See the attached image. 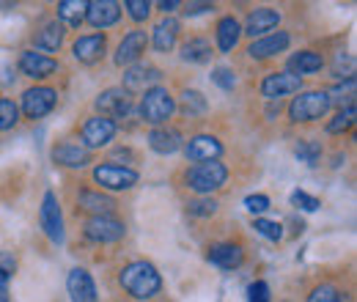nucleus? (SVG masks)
Listing matches in <instances>:
<instances>
[{"instance_id": "f3484780", "label": "nucleus", "mask_w": 357, "mask_h": 302, "mask_svg": "<svg viewBox=\"0 0 357 302\" xmlns=\"http://www.w3.org/2000/svg\"><path fill=\"white\" fill-rule=\"evenodd\" d=\"M289 42H291V36H289L286 31H278V33H269L264 39L250 44V47H248V55L256 58V61H264V58H272V55L283 52V50L289 47Z\"/></svg>"}, {"instance_id": "a18cd8bd", "label": "nucleus", "mask_w": 357, "mask_h": 302, "mask_svg": "<svg viewBox=\"0 0 357 302\" xmlns=\"http://www.w3.org/2000/svg\"><path fill=\"white\" fill-rule=\"evenodd\" d=\"M0 302H8V300H6V297H3V294H0Z\"/></svg>"}, {"instance_id": "a878e982", "label": "nucleus", "mask_w": 357, "mask_h": 302, "mask_svg": "<svg viewBox=\"0 0 357 302\" xmlns=\"http://www.w3.org/2000/svg\"><path fill=\"white\" fill-rule=\"evenodd\" d=\"M239 36H242V25L234 17H223L218 22V47H220V52H231L239 42Z\"/></svg>"}, {"instance_id": "1a4fd4ad", "label": "nucleus", "mask_w": 357, "mask_h": 302, "mask_svg": "<svg viewBox=\"0 0 357 302\" xmlns=\"http://www.w3.org/2000/svg\"><path fill=\"white\" fill-rule=\"evenodd\" d=\"M124 234H127L124 222H119L113 217H91L86 222V236L93 242H102V245L119 242V239H124Z\"/></svg>"}, {"instance_id": "f704fd0d", "label": "nucleus", "mask_w": 357, "mask_h": 302, "mask_svg": "<svg viewBox=\"0 0 357 302\" xmlns=\"http://www.w3.org/2000/svg\"><path fill=\"white\" fill-rule=\"evenodd\" d=\"M253 228H256L261 236L272 239V242L283 239V225H280V222H275V220H264V217H259V220L253 222Z\"/></svg>"}, {"instance_id": "f257e3e1", "label": "nucleus", "mask_w": 357, "mask_h": 302, "mask_svg": "<svg viewBox=\"0 0 357 302\" xmlns=\"http://www.w3.org/2000/svg\"><path fill=\"white\" fill-rule=\"evenodd\" d=\"M119 280H121L124 292L130 297H135V300H151L162 289V278H160V272L149 261H132V264H127L121 269V278Z\"/></svg>"}, {"instance_id": "a211bd4d", "label": "nucleus", "mask_w": 357, "mask_h": 302, "mask_svg": "<svg viewBox=\"0 0 357 302\" xmlns=\"http://www.w3.org/2000/svg\"><path fill=\"white\" fill-rule=\"evenodd\" d=\"M105 47H107L105 33H91V36H80L72 47V52L80 63H96L105 55Z\"/></svg>"}, {"instance_id": "20e7f679", "label": "nucleus", "mask_w": 357, "mask_h": 302, "mask_svg": "<svg viewBox=\"0 0 357 302\" xmlns=\"http://www.w3.org/2000/svg\"><path fill=\"white\" fill-rule=\"evenodd\" d=\"M327 110H330V93L327 91H305V93H300L291 102L289 116H291L294 124H300V121H316V119H321Z\"/></svg>"}, {"instance_id": "f03ea898", "label": "nucleus", "mask_w": 357, "mask_h": 302, "mask_svg": "<svg viewBox=\"0 0 357 302\" xmlns=\"http://www.w3.org/2000/svg\"><path fill=\"white\" fill-rule=\"evenodd\" d=\"M225 179H228V168H225L223 163H218V160H212V163H198V165L187 168V173H184V184H187L192 192H201V195L220 190L225 184Z\"/></svg>"}, {"instance_id": "4468645a", "label": "nucleus", "mask_w": 357, "mask_h": 302, "mask_svg": "<svg viewBox=\"0 0 357 302\" xmlns=\"http://www.w3.org/2000/svg\"><path fill=\"white\" fill-rule=\"evenodd\" d=\"M303 88V80L294 77L291 72H272L264 77L261 83V93L267 99H280V96H289V93H297Z\"/></svg>"}, {"instance_id": "79ce46f5", "label": "nucleus", "mask_w": 357, "mask_h": 302, "mask_svg": "<svg viewBox=\"0 0 357 302\" xmlns=\"http://www.w3.org/2000/svg\"><path fill=\"white\" fill-rule=\"evenodd\" d=\"M248 294H250V302H269V286L264 280H256V283L248 289Z\"/></svg>"}, {"instance_id": "423d86ee", "label": "nucleus", "mask_w": 357, "mask_h": 302, "mask_svg": "<svg viewBox=\"0 0 357 302\" xmlns=\"http://www.w3.org/2000/svg\"><path fill=\"white\" fill-rule=\"evenodd\" d=\"M83 146L86 149H102V146H107L110 140H113V135H116V121H110V119H105V116H91L89 121L83 124Z\"/></svg>"}, {"instance_id": "c756f323", "label": "nucleus", "mask_w": 357, "mask_h": 302, "mask_svg": "<svg viewBox=\"0 0 357 302\" xmlns=\"http://www.w3.org/2000/svg\"><path fill=\"white\" fill-rule=\"evenodd\" d=\"M61 42H63V25H61V22L45 25V28L39 31V36H36V47L45 50V52H55V50L61 47Z\"/></svg>"}, {"instance_id": "412c9836", "label": "nucleus", "mask_w": 357, "mask_h": 302, "mask_svg": "<svg viewBox=\"0 0 357 302\" xmlns=\"http://www.w3.org/2000/svg\"><path fill=\"white\" fill-rule=\"evenodd\" d=\"M206 259L212 261L215 266H220V269H234V266H239L245 261V250L239 245H234V242H223V245L209 248Z\"/></svg>"}, {"instance_id": "2eb2a0df", "label": "nucleus", "mask_w": 357, "mask_h": 302, "mask_svg": "<svg viewBox=\"0 0 357 302\" xmlns=\"http://www.w3.org/2000/svg\"><path fill=\"white\" fill-rule=\"evenodd\" d=\"M121 17V6L116 0H93L86 8V20L93 28H110Z\"/></svg>"}, {"instance_id": "5701e85b", "label": "nucleus", "mask_w": 357, "mask_h": 302, "mask_svg": "<svg viewBox=\"0 0 357 302\" xmlns=\"http://www.w3.org/2000/svg\"><path fill=\"white\" fill-rule=\"evenodd\" d=\"M321 66H324V58L319 52H313V50H303V52L289 58V69L294 72V77L297 75H316Z\"/></svg>"}, {"instance_id": "4be33fe9", "label": "nucleus", "mask_w": 357, "mask_h": 302, "mask_svg": "<svg viewBox=\"0 0 357 302\" xmlns=\"http://www.w3.org/2000/svg\"><path fill=\"white\" fill-rule=\"evenodd\" d=\"M149 146L157 151V154H174L181 146V137L176 130H168V127H157L149 135Z\"/></svg>"}, {"instance_id": "7ed1b4c3", "label": "nucleus", "mask_w": 357, "mask_h": 302, "mask_svg": "<svg viewBox=\"0 0 357 302\" xmlns=\"http://www.w3.org/2000/svg\"><path fill=\"white\" fill-rule=\"evenodd\" d=\"M174 107H176V102H174L168 88H149L143 93V99H140V116L149 124H165L174 116Z\"/></svg>"}, {"instance_id": "9d476101", "label": "nucleus", "mask_w": 357, "mask_h": 302, "mask_svg": "<svg viewBox=\"0 0 357 302\" xmlns=\"http://www.w3.org/2000/svg\"><path fill=\"white\" fill-rule=\"evenodd\" d=\"M96 110H99V116H105L110 121L121 119L130 113V93L124 88H110V91L96 96Z\"/></svg>"}, {"instance_id": "a19ab883", "label": "nucleus", "mask_w": 357, "mask_h": 302, "mask_svg": "<svg viewBox=\"0 0 357 302\" xmlns=\"http://www.w3.org/2000/svg\"><path fill=\"white\" fill-rule=\"evenodd\" d=\"M245 206H248V212H253V215H264L269 209V198L267 195H248V198H245Z\"/></svg>"}, {"instance_id": "6ab92c4d", "label": "nucleus", "mask_w": 357, "mask_h": 302, "mask_svg": "<svg viewBox=\"0 0 357 302\" xmlns=\"http://www.w3.org/2000/svg\"><path fill=\"white\" fill-rule=\"evenodd\" d=\"M146 44H149V39H146L143 31L127 33L124 42L119 44V50H116V63H119V66H130V63H135V61L146 52Z\"/></svg>"}, {"instance_id": "0eeeda50", "label": "nucleus", "mask_w": 357, "mask_h": 302, "mask_svg": "<svg viewBox=\"0 0 357 302\" xmlns=\"http://www.w3.org/2000/svg\"><path fill=\"white\" fill-rule=\"evenodd\" d=\"M93 179L105 190H132L137 184V173L132 168H121V165H99V168H93Z\"/></svg>"}, {"instance_id": "ddd939ff", "label": "nucleus", "mask_w": 357, "mask_h": 302, "mask_svg": "<svg viewBox=\"0 0 357 302\" xmlns=\"http://www.w3.org/2000/svg\"><path fill=\"white\" fill-rule=\"evenodd\" d=\"M52 160L63 168H86L91 163L89 149L83 143H75V140H63L52 149Z\"/></svg>"}, {"instance_id": "c03bdc74", "label": "nucleus", "mask_w": 357, "mask_h": 302, "mask_svg": "<svg viewBox=\"0 0 357 302\" xmlns=\"http://www.w3.org/2000/svg\"><path fill=\"white\" fill-rule=\"evenodd\" d=\"M160 8H162V11H176L178 3L176 0H165V3H160Z\"/></svg>"}, {"instance_id": "c9c22d12", "label": "nucleus", "mask_w": 357, "mask_h": 302, "mask_svg": "<svg viewBox=\"0 0 357 302\" xmlns=\"http://www.w3.org/2000/svg\"><path fill=\"white\" fill-rule=\"evenodd\" d=\"M308 302H344V294L335 286H319V289H313Z\"/></svg>"}, {"instance_id": "aec40b11", "label": "nucleus", "mask_w": 357, "mask_h": 302, "mask_svg": "<svg viewBox=\"0 0 357 302\" xmlns=\"http://www.w3.org/2000/svg\"><path fill=\"white\" fill-rule=\"evenodd\" d=\"M280 22V14L275 8H256L250 11L248 22H245V31L242 33H250V36H264L269 31H275Z\"/></svg>"}, {"instance_id": "c85d7f7f", "label": "nucleus", "mask_w": 357, "mask_h": 302, "mask_svg": "<svg viewBox=\"0 0 357 302\" xmlns=\"http://www.w3.org/2000/svg\"><path fill=\"white\" fill-rule=\"evenodd\" d=\"M86 8H89L86 0H63V3H58V17H61L66 25L77 28V25L86 20Z\"/></svg>"}, {"instance_id": "2f4dec72", "label": "nucleus", "mask_w": 357, "mask_h": 302, "mask_svg": "<svg viewBox=\"0 0 357 302\" xmlns=\"http://www.w3.org/2000/svg\"><path fill=\"white\" fill-rule=\"evenodd\" d=\"M181 107H184V113L195 116V113H204V110H206V99H204V93H198V91H184V93H181Z\"/></svg>"}, {"instance_id": "7c9ffc66", "label": "nucleus", "mask_w": 357, "mask_h": 302, "mask_svg": "<svg viewBox=\"0 0 357 302\" xmlns=\"http://www.w3.org/2000/svg\"><path fill=\"white\" fill-rule=\"evenodd\" d=\"M20 121V107L11 99H0V132L11 130Z\"/></svg>"}, {"instance_id": "b1692460", "label": "nucleus", "mask_w": 357, "mask_h": 302, "mask_svg": "<svg viewBox=\"0 0 357 302\" xmlns=\"http://www.w3.org/2000/svg\"><path fill=\"white\" fill-rule=\"evenodd\" d=\"M80 206L89 209V212H93V217H110V212L116 209V201H113L110 195L83 190V192H80Z\"/></svg>"}, {"instance_id": "9b49d317", "label": "nucleus", "mask_w": 357, "mask_h": 302, "mask_svg": "<svg viewBox=\"0 0 357 302\" xmlns=\"http://www.w3.org/2000/svg\"><path fill=\"white\" fill-rule=\"evenodd\" d=\"M184 154H187V160H192V163H212V160H218V157L223 154V146H220V140L212 137V135H195V137H190V143L184 146Z\"/></svg>"}, {"instance_id": "f8f14e48", "label": "nucleus", "mask_w": 357, "mask_h": 302, "mask_svg": "<svg viewBox=\"0 0 357 302\" xmlns=\"http://www.w3.org/2000/svg\"><path fill=\"white\" fill-rule=\"evenodd\" d=\"M20 72L28 75V77H33V80H45V77L58 72V61L47 58V55L36 52V50H25L20 55Z\"/></svg>"}, {"instance_id": "dca6fc26", "label": "nucleus", "mask_w": 357, "mask_h": 302, "mask_svg": "<svg viewBox=\"0 0 357 302\" xmlns=\"http://www.w3.org/2000/svg\"><path fill=\"white\" fill-rule=\"evenodd\" d=\"M66 289H69V297L72 302H99L96 300V286L91 280V275L86 269H72L69 278H66Z\"/></svg>"}, {"instance_id": "e433bc0d", "label": "nucleus", "mask_w": 357, "mask_h": 302, "mask_svg": "<svg viewBox=\"0 0 357 302\" xmlns=\"http://www.w3.org/2000/svg\"><path fill=\"white\" fill-rule=\"evenodd\" d=\"M124 8L130 11V17L137 20V22H143V20L151 14V3H149V0H127Z\"/></svg>"}, {"instance_id": "6e6552de", "label": "nucleus", "mask_w": 357, "mask_h": 302, "mask_svg": "<svg viewBox=\"0 0 357 302\" xmlns=\"http://www.w3.org/2000/svg\"><path fill=\"white\" fill-rule=\"evenodd\" d=\"M39 222L45 228V234L50 236V242L61 245L63 242V217H61V206L55 201V192H47L42 201V212H39Z\"/></svg>"}, {"instance_id": "cd10ccee", "label": "nucleus", "mask_w": 357, "mask_h": 302, "mask_svg": "<svg viewBox=\"0 0 357 302\" xmlns=\"http://www.w3.org/2000/svg\"><path fill=\"white\" fill-rule=\"evenodd\" d=\"M181 58L190 61V63H206L212 58V44L206 42V39L192 36L190 42H184V47H181Z\"/></svg>"}, {"instance_id": "4c0bfd02", "label": "nucleus", "mask_w": 357, "mask_h": 302, "mask_svg": "<svg viewBox=\"0 0 357 302\" xmlns=\"http://www.w3.org/2000/svg\"><path fill=\"white\" fill-rule=\"evenodd\" d=\"M291 204H294L297 209H305V212H316V209H319V198H313V195L303 192V190H294V192H291Z\"/></svg>"}, {"instance_id": "58836bf2", "label": "nucleus", "mask_w": 357, "mask_h": 302, "mask_svg": "<svg viewBox=\"0 0 357 302\" xmlns=\"http://www.w3.org/2000/svg\"><path fill=\"white\" fill-rule=\"evenodd\" d=\"M187 212L198 217H209L218 212V204H215V201H206V198H204V201H192V204H187Z\"/></svg>"}, {"instance_id": "bb28decb", "label": "nucleus", "mask_w": 357, "mask_h": 302, "mask_svg": "<svg viewBox=\"0 0 357 302\" xmlns=\"http://www.w3.org/2000/svg\"><path fill=\"white\" fill-rule=\"evenodd\" d=\"M178 39V22L176 20H162L157 28H154V47L160 52H171L174 44Z\"/></svg>"}, {"instance_id": "393cba45", "label": "nucleus", "mask_w": 357, "mask_h": 302, "mask_svg": "<svg viewBox=\"0 0 357 302\" xmlns=\"http://www.w3.org/2000/svg\"><path fill=\"white\" fill-rule=\"evenodd\" d=\"M162 75H160V69H154V66H135L130 69L127 75H124V86L127 91H146V86H151V83H157Z\"/></svg>"}, {"instance_id": "72a5a7b5", "label": "nucleus", "mask_w": 357, "mask_h": 302, "mask_svg": "<svg viewBox=\"0 0 357 302\" xmlns=\"http://www.w3.org/2000/svg\"><path fill=\"white\" fill-rule=\"evenodd\" d=\"M352 124H355V107H347V110H341V113L327 124V132H330V135H338V132H347Z\"/></svg>"}, {"instance_id": "37998d69", "label": "nucleus", "mask_w": 357, "mask_h": 302, "mask_svg": "<svg viewBox=\"0 0 357 302\" xmlns=\"http://www.w3.org/2000/svg\"><path fill=\"white\" fill-rule=\"evenodd\" d=\"M209 8H212V3H187L184 14H187V17H195V14H204V11H209Z\"/></svg>"}, {"instance_id": "473e14b6", "label": "nucleus", "mask_w": 357, "mask_h": 302, "mask_svg": "<svg viewBox=\"0 0 357 302\" xmlns=\"http://www.w3.org/2000/svg\"><path fill=\"white\" fill-rule=\"evenodd\" d=\"M297 157H300V163L316 165L319 157H321V146H319L316 140H300V146H297Z\"/></svg>"}, {"instance_id": "ea45409f", "label": "nucleus", "mask_w": 357, "mask_h": 302, "mask_svg": "<svg viewBox=\"0 0 357 302\" xmlns=\"http://www.w3.org/2000/svg\"><path fill=\"white\" fill-rule=\"evenodd\" d=\"M212 80H215L218 86L223 88V91H231V88L236 86V77H234V72H231V69H225V66H218V69L212 72Z\"/></svg>"}, {"instance_id": "39448f33", "label": "nucleus", "mask_w": 357, "mask_h": 302, "mask_svg": "<svg viewBox=\"0 0 357 302\" xmlns=\"http://www.w3.org/2000/svg\"><path fill=\"white\" fill-rule=\"evenodd\" d=\"M55 102H58V93H55L52 88H47V86L28 88V91L22 93V113H25L28 119H42V116H47V113L55 107Z\"/></svg>"}]
</instances>
